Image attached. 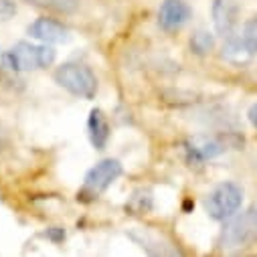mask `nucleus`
<instances>
[{"label": "nucleus", "instance_id": "obj_7", "mask_svg": "<svg viewBox=\"0 0 257 257\" xmlns=\"http://www.w3.org/2000/svg\"><path fill=\"white\" fill-rule=\"evenodd\" d=\"M190 15L192 11L184 0H164L158 11V25L164 31H178L188 23Z\"/></svg>", "mask_w": 257, "mask_h": 257}, {"label": "nucleus", "instance_id": "obj_12", "mask_svg": "<svg viewBox=\"0 0 257 257\" xmlns=\"http://www.w3.org/2000/svg\"><path fill=\"white\" fill-rule=\"evenodd\" d=\"M239 41L251 57L257 55V17L243 27V33L239 35Z\"/></svg>", "mask_w": 257, "mask_h": 257}, {"label": "nucleus", "instance_id": "obj_4", "mask_svg": "<svg viewBox=\"0 0 257 257\" xmlns=\"http://www.w3.org/2000/svg\"><path fill=\"white\" fill-rule=\"evenodd\" d=\"M257 241V207L245 211L239 217H231V221L227 223L221 243L225 249H241V247H249Z\"/></svg>", "mask_w": 257, "mask_h": 257}, {"label": "nucleus", "instance_id": "obj_11", "mask_svg": "<svg viewBox=\"0 0 257 257\" xmlns=\"http://www.w3.org/2000/svg\"><path fill=\"white\" fill-rule=\"evenodd\" d=\"M27 3L43 7V9L57 11V13H63V15H71L79 9V0H27Z\"/></svg>", "mask_w": 257, "mask_h": 257}, {"label": "nucleus", "instance_id": "obj_2", "mask_svg": "<svg viewBox=\"0 0 257 257\" xmlns=\"http://www.w3.org/2000/svg\"><path fill=\"white\" fill-rule=\"evenodd\" d=\"M243 205V188L235 182H221L205 199V211L215 221H227L237 215Z\"/></svg>", "mask_w": 257, "mask_h": 257}, {"label": "nucleus", "instance_id": "obj_5", "mask_svg": "<svg viewBox=\"0 0 257 257\" xmlns=\"http://www.w3.org/2000/svg\"><path fill=\"white\" fill-rule=\"evenodd\" d=\"M121 174V164L113 158H105L101 162H97L87 174H85V182H83V195L89 197H97L101 192L111 186V182Z\"/></svg>", "mask_w": 257, "mask_h": 257}, {"label": "nucleus", "instance_id": "obj_13", "mask_svg": "<svg viewBox=\"0 0 257 257\" xmlns=\"http://www.w3.org/2000/svg\"><path fill=\"white\" fill-rule=\"evenodd\" d=\"M190 47L199 55H207L211 53V49L215 47V37L209 31H197L190 39Z\"/></svg>", "mask_w": 257, "mask_h": 257}, {"label": "nucleus", "instance_id": "obj_6", "mask_svg": "<svg viewBox=\"0 0 257 257\" xmlns=\"http://www.w3.org/2000/svg\"><path fill=\"white\" fill-rule=\"evenodd\" d=\"M213 23L217 35L229 39L235 35L239 25V5L237 0H215L213 3Z\"/></svg>", "mask_w": 257, "mask_h": 257}, {"label": "nucleus", "instance_id": "obj_10", "mask_svg": "<svg viewBox=\"0 0 257 257\" xmlns=\"http://www.w3.org/2000/svg\"><path fill=\"white\" fill-rule=\"evenodd\" d=\"M87 130H89V140L95 150H103L107 140H109V123L107 117L103 115L101 109H91L89 119H87Z\"/></svg>", "mask_w": 257, "mask_h": 257}, {"label": "nucleus", "instance_id": "obj_3", "mask_svg": "<svg viewBox=\"0 0 257 257\" xmlns=\"http://www.w3.org/2000/svg\"><path fill=\"white\" fill-rule=\"evenodd\" d=\"M55 81L77 97L91 99L97 91V79L93 71L81 63H65L55 71Z\"/></svg>", "mask_w": 257, "mask_h": 257}, {"label": "nucleus", "instance_id": "obj_8", "mask_svg": "<svg viewBox=\"0 0 257 257\" xmlns=\"http://www.w3.org/2000/svg\"><path fill=\"white\" fill-rule=\"evenodd\" d=\"M186 154L190 162H207L227 150V144L219 138H209V136H195L190 138L186 144Z\"/></svg>", "mask_w": 257, "mask_h": 257}, {"label": "nucleus", "instance_id": "obj_14", "mask_svg": "<svg viewBox=\"0 0 257 257\" xmlns=\"http://www.w3.org/2000/svg\"><path fill=\"white\" fill-rule=\"evenodd\" d=\"M247 117H249L251 125H253V127H257V103H253V105L249 107V111H247Z\"/></svg>", "mask_w": 257, "mask_h": 257}, {"label": "nucleus", "instance_id": "obj_1", "mask_svg": "<svg viewBox=\"0 0 257 257\" xmlns=\"http://www.w3.org/2000/svg\"><path fill=\"white\" fill-rule=\"evenodd\" d=\"M5 59L13 71H37V69L49 67L55 61V51L47 43L33 45V43L21 41L5 55Z\"/></svg>", "mask_w": 257, "mask_h": 257}, {"label": "nucleus", "instance_id": "obj_9", "mask_svg": "<svg viewBox=\"0 0 257 257\" xmlns=\"http://www.w3.org/2000/svg\"><path fill=\"white\" fill-rule=\"evenodd\" d=\"M29 35L41 43L53 45V43H65L69 41V29L53 19H37L29 27Z\"/></svg>", "mask_w": 257, "mask_h": 257}]
</instances>
